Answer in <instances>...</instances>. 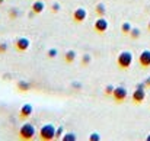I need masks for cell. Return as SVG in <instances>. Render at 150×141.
<instances>
[{
  "mask_svg": "<svg viewBox=\"0 0 150 141\" xmlns=\"http://www.w3.org/2000/svg\"><path fill=\"white\" fill-rule=\"evenodd\" d=\"M134 61V57H133V52L131 51H122L118 54V58H117V66L121 68V70H128L131 67Z\"/></svg>",
  "mask_w": 150,
  "mask_h": 141,
  "instance_id": "cell-1",
  "label": "cell"
},
{
  "mask_svg": "<svg viewBox=\"0 0 150 141\" xmlns=\"http://www.w3.org/2000/svg\"><path fill=\"white\" fill-rule=\"evenodd\" d=\"M37 135V130L34 127V124H29V122H25L21 128H19V138L25 141L34 140Z\"/></svg>",
  "mask_w": 150,
  "mask_h": 141,
  "instance_id": "cell-2",
  "label": "cell"
},
{
  "mask_svg": "<svg viewBox=\"0 0 150 141\" xmlns=\"http://www.w3.org/2000/svg\"><path fill=\"white\" fill-rule=\"evenodd\" d=\"M55 127L52 124H45L40 128L38 131V135L42 141H51V140H55Z\"/></svg>",
  "mask_w": 150,
  "mask_h": 141,
  "instance_id": "cell-3",
  "label": "cell"
},
{
  "mask_svg": "<svg viewBox=\"0 0 150 141\" xmlns=\"http://www.w3.org/2000/svg\"><path fill=\"white\" fill-rule=\"evenodd\" d=\"M108 28H109V23H108V20L105 19V16H99V18L95 20V23H93V29H95L98 34H105V32L108 31Z\"/></svg>",
  "mask_w": 150,
  "mask_h": 141,
  "instance_id": "cell-4",
  "label": "cell"
},
{
  "mask_svg": "<svg viewBox=\"0 0 150 141\" xmlns=\"http://www.w3.org/2000/svg\"><path fill=\"white\" fill-rule=\"evenodd\" d=\"M127 96H128V92H127V89H125L124 86H118V87H115L114 92H112V97H114L115 102H118V103H122V102L127 99Z\"/></svg>",
  "mask_w": 150,
  "mask_h": 141,
  "instance_id": "cell-5",
  "label": "cell"
},
{
  "mask_svg": "<svg viewBox=\"0 0 150 141\" xmlns=\"http://www.w3.org/2000/svg\"><path fill=\"white\" fill-rule=\"evenodd\" d=\"M86 18H88V10H86L85 7H77V9H74V12H73V20H74L76 23H83V22L86 20Z\"/></svg>",
  "mask_w": 150,
  "mask_h": 141,
  "instance_id": "cell-6",
  "label": "cell"
},
{
  "mask_svg": "<svg viewBox=\"0 0 150 141\" xmlns=\"http://www.w3.org/2000/svg\"><path fill=\"white\" fill-rule=\"evenodd\" d=\"M29 47H31V41H29L28 38H25V37H21V38H18V39L15 41V48H16L19 52L28 51Z\"/></svg>",
  "mask_w": 150,
  "mask_h": 141,
  "instance_id": "cell-7",
  "label": "cell"
},
{
  "mask_svg": "<svg viewBox=\"0 0 150 141\" xmlns=\"http://www.w3.org/2000/svg\"><path fill=\"white\" fill-rule=\"evenodd\" d=\"M139 64L143 68H149L150 67V49L142 51V54L139 55Z\"/></svg>",
  "mask_w": 150,
  "mask_h": 141,
  "instance_id": "cell-8",
  "label": "cell"
},
{
  "mask_svg": "<svg viewBox=\"0 0 150 141\" xmlns=\"http://www.w3.org/2000/svg\"><path fill=\"white\" fill-rule=\"evenodd\" d=\"M131 99H133L134 103H143V100L146 99V90H144V87H137L133 92Z\"/></svg>",
  "mask_w": 150,
  "mask_h": 141,
  "instance_id": "cell-9",
  "label": "cell"
},
{
  "mask_svg": "<svg viewBox=\"0 0 150 141\" xmlns=\"http://www.w3.org/2000/svg\"><path fill=\"white\" fill-rule=\"evenodd\" d=\"M32 112H34V106L31 103H25V105H22V108L19 111V116L22 119H28L32 115Z\"/></svg>",
  "mask_w": 150,
  "mask_h": 141,
  "instance_id": "cell-10",
  "label": "cell"
},
{
  "mask_svg": "<svg viewBox=\"0 0 150 141\" xmlns=\"http://www.w3.org/2000/svg\"><path fill=\"white\" fill-rule=\"evenodd\" d=\"M44 10H45V4H44L42 0H35V1L32 3V12H34L35 15H40V13H42Z\"/></svg>",
  "mask_w": 150,
  "mask_h": 141,
  "instance_id": "cell-11",
  "label": "cell"
},
{
  "mask_svg": "<svg viewBox=\"0 0 150 141\" xmlns=\"http://www.w3.org/2000/svg\"><path fill=\"white\" fill-rule=\"evenodd\" d=\"M64 60H66V63H67V64H71V63L76 60V51L69 49V51L64 54Z\"/></svg>",
  "mask_w": 150,
  "mask_h": 141,
  "instance_id": "cell-12",
  "label": "cell"
},
{
  "mask_svg": "<svg viewBox=\"0 0 150 141\" xmlns=\"http://www.w3.org/2000/svg\"><path fill=\"white\" fill-rule=\"evenodd\" d=\"M18 89L21 92H28V90H31V85L28 82H25V80H19L18 82Z\"/></svg>",
  "mask_w": 150,
  "mask_h": 141,
  "instance_id": "cell-13",
  "label": "cell"
},
{
  "mask_svg": "<svg viewBox=\"0 0 150 141\" xmlns=\"http://www.w3.org/2000/svg\"><path fill=\"white\" fill-rule=\"evenodd\" d=\"M95 12L98 13V16H105V15H106V7H105V4H103V3H98V4L95 6Z\"/></svg>",
  "mask_w": 150,
  "mask_h": 141,
  "instance_id": "cell-14",
  "label": "cell"
},
{
  "mask_svg": "<svg viewBox=\"0 0 150 141\" xmlns=\"http://www.w3.org/2000/svg\"><path fill=\"white\" fill-rule=\"evenodd\" d=\"M131 29H133V26H131V23H130V22H124V23H122V26H121V31H122V34H125V35H128Z\"/></svg>",
  "mask_w": 150,
  "mask_h": 141,
  "instance_id": "cell-15",
  "label": "cell"
},
{
  "mask_svg": "<svg viewBox=\"0 0 150 141\" xmlns=\"http://www.w3.org/2000/svg\"><path fill=\"white\" fill-rule=\"evenodd\" d=\"M133 39H139L140 38V35H142V31L140 29H137V28H133L131 31H130V34H128Z\"/></svg>",
  "mask_w": 150,
  "mask_h": 141,
  "instance_id": "cell-16",
  "label": "cell"
},
{
  "mask_svg": "<svg viewBox=\"0 0 150 141\" xmlns=\"http://www.w3.org/2000/svg\"><path fill=\"white\" fill-rule=\"evenodd\" d=\"M91 61H92V57H91V54H83V57H82V66L88 67V66L91 64Z\"/></svg>",
  "mask_w": 150,
  "mask_h": 141,
  "instance_id": "cell-17",
  "label": "cell"
},
{
  "mask_svg": "<svg viewBox=\"0 0 150 141\" xmlns=\"http://www.w3.org/2000/svg\"><path fill=\"white\" fill-rule=\"evenodd\" d=\"M61 141H76V134L73 133H67L61 137Z\"/></svg>",
  "mask_w": 150,
  "mask_h": 141,
  "instance_id": "cell-18",
  "label": "cell"
},
{
  "mask_svg": "<svg viewBox=\"0 0 150 141\" xmlns=\"http://www.w3.org/2000/svg\"><path fill=\"white\" fill-rule=\"evenodd\" d=\"M63 135H64V128H63V127H58V128L55 130V140H60Z\"/></svg>",
  "mask_w": 150,
  "mask_h": 141,
  "instance_id": "cell-19",
  "label": "cell"
},
{
  "mask_svg": "<svg viewBox=\"0 0 150 141\" xmlns=\"http://www.w3.org/2000/svg\"><path fill=\"white\" fill-rule=\"evenodd\" d=\"M57 54H58V51H57L55 48H50V49L47 51V55H48V58H55V57H57Z\"/></svg>",
  "mask_w": 150,
  "mask_h": 141,
  "instance_id": "cell-20",
  "label": "cell"
},
{
  "mask_svg": "<svg viewBox=\"0 0 150 141\" xmlns=\"http://www.w3.org/2000/svg\"><path fill=\"white\" fill-rule=\"evenodd\" d=\"M60 9H61V6H60V3H58V1H54V3L51 4V10H52L54 13L60 12Z\"/></svg>",
  "mask_w": 150,
  "mask_h": 141,
  "instance_id": "cell-21",
  "label": "cell"
},
{
  "mask_svg": "<svg viewBox=\"0 0 150 141\" xmlns=\"http://www.w3.org/2000/svg\"><path fill=\"white\" fill-rule=\"evenodd\" d=\"M114 89H115V87H114L112 85H108V86L105 87V94H106V96H112V92H114Z\"/></svg>",
  "mask_w": 150,
  "mask_h": 141,
  "instance_id": "cell-22",
  "label": "cell"
},
{
  "mask_svg": "<svg viewBox=\"0 0 150 141\" xmlns=\"http://www.w3.org/2000/svg\"><path fill=\"white\" fill-rule=\"evenodd\" d=\"M89 140L91 141H100V135L98 133H92V134L89 135Z\"/></svg>",
  "mask_w": 150,
  "mask_h": 141,
  "instance_id": "cell-23",
  "label": "cell"
},
{
  "mask_svg": "<svg viewBox=\"0 0 150 141\" xmlns=\"http://www.w3.org/2000/svg\"><path fill=\"white\" fill-rule=\"evenodd\" d=\"M7 48H9L7 42H1L0 44V54H6L7 52Z\"/></svg>",
  "mask_w": 150,
  "mask_h": 141,
  "instance_id": "cell-24",
  "label": "cell"
},
{
  "mask_svg": "<svg viewBox=\"0 0 150 141\" xmlns=\"http://www.w3.org/2000/svg\"><path fill=\"white\" fill-rule=\"evenodd\" d=\"M9 16H10V18H13V19H16V18L19 16V12H18L16 9H13V10H10V12H9Z\"/></svg>",
  "mask_w": 150,
  "mask_h": 141,
  "instance_id": "cell-25",
  "label": "cell"
},
{
  "mask_svg": "<svg viewBox=\"0 0 150 141\" xmlns=\"http://www.w3.org/2000/svg\"><path fill=\"white\" fill-rule=\"evenodd\" d=\"M144 85H146V87H150V77H147V79L144 80Z\"/></svg>",
  "mask_w": 150,
  "mask_h": 141,
  "instance_id": "cell-26",
  "label": "cell"
},
{
  "mask_svg": "<svg viewBox=\"0 0 150 141\" xmlns=\"http://www.w3.org/2000/svg\"><path fill=\"white\" fill-rule=\"evenodd\" d=\"M147 29H149V31H150V22H149V23H147Z\"/></svg>",
  "mask_w": 150,
  "mask_h": 141,
  "instance_id": "cell-27",
  "label": "cell"
},
{
  "mask_svg": "<svg viewBox=\"0 0 150 141\" xmlns=\"http://www.w3.org/2000/svg\"><path fill=\"white\" fill-rule=\"evenodd\" d=\"M146 140H147V141H150V135H149V137H147V138H146Z\"/></svg>",
  "mask_w": 150,
  "mask_h": 141,
  "instance_id": "cell-28",
  "label": "cell"
},
{
  "mask_svg": "<svg viewBox=\"0 0 150 141\" xmlns=\"http://www.w3.org/2000/svg\"><path fill=\"white\" fill-rule=\"evenodd\" d=\"M3 1H4V0H0V4H1V3H3Z\"/></svg>",
  "mask_w": 150,
  "mask_h": 141,
  "instance_id": "cell-29",
  "label": "cell"
}]
</instances>
